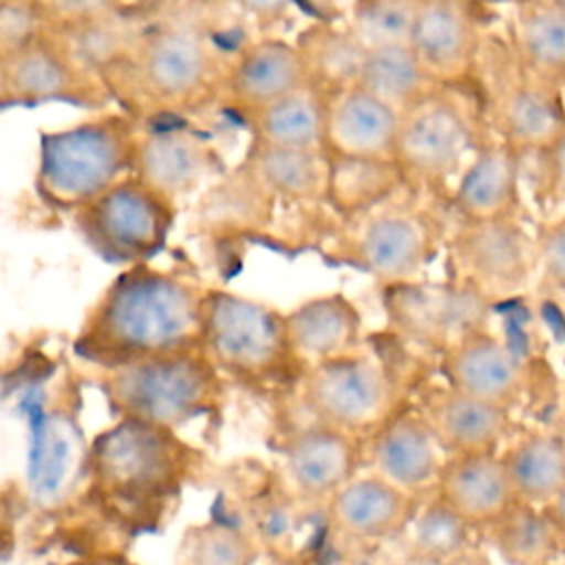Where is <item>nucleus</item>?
I'll use <instances>...</instances> for the list:
<instances>
[{"instance_id":"1","label":"nucleus","mask_w":565,"mask_h":565,"mask_svg":"<svg viewBox=\"0 0 565 565\" xmlns=\"http://www.w3.org/2000/svg\"><path fill=\"white\" fill-rule=\"evenodd\" d=\"M230 29H238L212 0H163L132 51L102 79L139 124L185 119L223 99L230 62Z\"/></svg>"},{"instance_id":"2","label":"nucleus","mask_w":565,"mask_h":565,"mask_svg":"<svg viewBox=\"0 0 565 565\" xmlns=\"http://www.w3.org/2000/svg\"><path fill=\"white\" fill-rule=\"evenodd\" d=\"M205 291L183 274L148 263L128 265L84 316L73 353L110 369L201 347Z\"/></svg>"},{"instance_id":"3","label":"nucleus","mask_w":565,"mask_h":565,"mask_svg":"<svg viewBox=\"0 0 565 565\" xmlns=\"http://www.w3.org/2000/svg\"><path fill=\"white\" fill-rule=\"evenodd\" d=\"M201 459L177 428L119 417L90 441L86 494L115 523L150 530L196 475Z\"/></svg>"},{"instance_id":"4","label":"nucleus","mask_w":565,"mask_h":565,"mask_svg":"<svg viewBox=\"0 0 565 565\" xmlns=\"http://www.w3.org/2000/svg\"><path fill=\"white\" fill-rule=\"evenodd\" d=\"M95 382L113 415L168 428L216 415L225 404L223 373L201 347L99 369Z\"/></svg>"},{"instance_id":"5","label":"nucleus","mask_w":565,"mask_h":565,"mask_svg":"<svg viewBox=\"0 0 565 565\" xmlns=\"http://www.w3.org/2000/svg\"><path fill=\"white\" fill-rule=\"evenodd\" d=\"M141 124L128 113H106L71 128L40 132L33 188L55 212H75L132 172Z\"/></svg>"},{"instance_id":"6","label":"nucleus","mask_w":565,"mask_h":565,"mask_svg":"<svg viewBox=\"0 0 565 565\" xmlns=\"http://www.w3.org/2000/svg\"><path fill=\"white\" fill-rule=\"evenodd\" d=\"M201 349L223 377L243 386L296 384L305 371L291 351L285 316L225 289L205 291Z\"/></svg>"},{"instance_id":"7","label":"nucleus","mask_w":565,"mask_h":565,"mask_svg":"<svg viewBox=\"0 0 565 565\" xmlns=\"http://www.w3.org/2000/svg\"><path fill=\"white\" fill-rule=\"evenodd\" d=\"M490 137L481 97L461 86H435L399 113L393 159L411 190H439Z\"/></svg>"},{"instance_id":"8","label":"nucleus","mask_w":565,"mask_h":565,"mask_svg":"<svg viewBox=\"0 0 565 565\" xmlns=\"http://www.w3.org/2000/svg\"><path fill=\"white\" fill-rule=\"evenodd\" d=\"M296 404L311 419L366 439L402 411V380L364 349L307 366L296 380Z\"/></svg>"},{"instance_id":"9","label":"nucleus","mask_w":565,"mask_h":565,"mask_svg":"<svg viewBox=\"0 0 565 565\" xmlns=\"http://www.w3.org/2000/svg\"><path fill=\"white\" fill-rule=\"evenodd\" d=\"M397 194L344 218L329 247L335 263L360 269L382 285L417 280L437 256L441 225L413 199Z\"/></svg>"},{"instance_id":"10","label":"nucleus","mask_w":565,"mask_h":565,"mask_svg":"<svg viewBox=\"0 0 565 565\" xmlns=\"http://www.w3.org/2000/svg\"><path fill=\"white\" fill-rule=\"evenodd\" d=\"M479 97L492 135L523 157L539 154L565 130L561 84L527 71L514 57L508 40L486 38Z\"/></svg>"},{"instance_id":"11","label":"nucleus","mask_w":565,"mask_h":565,"mask_svg":"<svg viewBox=\"0 0 565 565\" xmlns=\"http://www.w3.org/2000/svg\"><path fill=\"white\" fill-rule=\"evenodd\" d=\"M71 218L88 249L102 260L137 265L166 247L177 203L130 172L71 212Z\"/></svg>"},{"instance_id":"12","label":"nucleus","mask_w":565,"mask_h":565,"mask_svg":"<svg viewBox=\"0 0 565 565\" xmlns=\"http://www.w3.org/2000/svg\"><path fill=\"white\" fill-rule=\"evenodd\" d=\"M452 280L490 300L525 289L536 271V243L519 216L459 221L448 245Z\"/></svg>"},{"instance_id":"13","label":"nucleus","mask_w":565,"mask_h":565,"mask_svg":"<svg viewBox=\"0 0 565 565\" xmlns=\"http://www.w3.org/2000/svg\"><path fill=\"white\" fill-rule=\"evenodd\" d=\"M382 298L391 331L406 342L437 353H444L466 333L486 329L492 302L457 280L384 285Z\"/></svg>"},{"instance_id":"14","label":"nucleus","mask_w":565,"mask_h":565,"mask_svg":"<svg viewBox=\"0 0 565 565\" xmlns=\"http://www.w3.org/2000/svg\"><path fill=\"white\" fill-rule=\"evenodd\" d=\"M49 102H62L77 108H102L113 102L104 79L73 60L55 35V29L0 55L2 108H33Z\"/></svg>"},{"instance_id":"15","label":"nucleus","mask_w":565,"mask_h":565,"mask_svg":"<svg viewBox=\"0 0 565 565\" xmlns=\"http://www.w3.org/2000/svg\"><path fill=\"white\" fill-rule=\"evenodd\" d=\"M486 9L479 0H422L411 46L435 84L479 88Z\"/></svg>"},{"instance_id":"16","label":"nucleus","mask_w":565,"mask_h":565,"mask_svg":"<svg viewBox=\"0 0 565 565\" xmlns=\"http://www.w3.org/2000/svg\"><path fill=\"white\" fill-rule=\"evenodd\" d=\"M221 172L223 161L214 143L183 119L141 124L132 174L170 201L177 203Z\"/></svg>"},{"instance_id":"17","label":"nucleus","mask_w":565,"mask_h":565,"mask_svg":"<svg viewBox=\"0 0 565 565\" xmlns=\"http://www.w3.org/2000/svg\"><path fill=\"white\" fill-rule=\"evenodd\" d=\"M88 448L73 411L53 408L35 422L26 472V494L35 510L57 514L73 503L86 486Z\"/></svg>"},{"instance_id":"18","label":"nucleus","mask_w":565,"mask_h":565,"mask_svg":"<svg viewBox=\"0 0 565 565\" xmlns=\"http://www.w3.org/2000/svg\"><path fill=\"white\" fill-rule=\"evenodd\" d=\"M362 446L364 439L311 419L289 428L278 446L287 488L305 503L324 505L362 466Z\"/></svg>"},{"instance_id":"19","label":"nucleus","mask_w":565,"mask_h":565,"mask_svg":"<svg viewBox=\"0 0 565 565\" xmlns=\"http://www.w3.org/2000/svg\"><path fill=\"white\" fill-rule=\"evenodd\" d=\"M446 384L501 408H516L532 384L525 355L508 340L475 329L441 353Z\"/></svg>"},{"instance_id":"20","label":"nucleus","mask_w":565,"mask_h":565,"mask_svg":"<svg viewBox=\"0 0 565 565\" xmlns=\"http://www.w3.org/2000/svg\"><path fill=\"white\" fill-rule=\"evenodd\" d=\"M411 494L375 472L353 475L324 503L329 532L347 543H380L399 539L422 505Z\"/></svg>"},{"instance_id":"21","label":"nucleus","mask_w":565,"mask_h":565,"mask_svg":"<svg viewBox=\"0 0 565 565\" xmlns=\"http://www.w3.org/2000/svg\"><path fill=\"white\" fill-rule=\"evenodd\" d=\"M448 455L419 411H397L362 446V466L393 486L426 497L435 492Z\"/></svg>"},{"instance_id":"22","label":"nucleus","mask_w":565,"mask_h":565,"mask_svg":"<svg viewBox=\"0 0 565 565\" xmlns=\"http://www.w3.org/2000/svg\"><path fill=\"white\" fill-rule=\"evenodd\" d=\"M307 82L296 42L260 35L236 49L227 68L223 102L241 117Z\"/></svg>"},{"instance_id":"23","label":"nucleus","mask_w":565,"mask_h":565,"mask_svg":"<svg viewBox=\"0 0 565 565\" xmlns=\"http://www.w3.org/2000/svg\"><path fill=\"white\" fill-rule=\"evenodd\" d=\"M417 411L446 455L497 452L512 433V411L450 384L433 388Z\"/></svg>"},{"instance_id":"24","label":"nucleus","mask_w":565,"mask_h":565,"mask_svg":"<svg viewBox=\"0 0 565 565\" xmlns=\"http://www.w3.org/2000/svg\"><path fill=\"white\" fill-rule=\"evenodd\" d=\"M435 497L477 530H486L516 503L499 452L448 455Z\"/></svg>"},{"instance_id":"25","label":"nucleus","mask_w":565,"mask_h":565,"mask_svg":"<svg viewBox=\"0 0 565 565\" xmlns=\"http://www.w3.org/2000/svg\"><path fill=\"white\" fill-rule=\"evenodd\" d=\"M525 157L494 135L472 152L450 194V207L459 221L519 216L521 161Z\"/></svg>"},{"instance_id":"26","label":"nucleus","mask_w":565,"mask_h":565,"mask_svg":"<svg viewBox=\"0 0 565 565\" xmlns=\"http://www.w3.org/2000/svg\"><path fill=\"white\" fill-rule=\"evenodd\" d=\"M399 113L355 84L327 95V150L355 157H393Z\"/></svg>"},{"instance_id":"27","label":"nucleus","mask_w":565,"mask_h":565,"mask_svg":"<svg viewBox=\"0 0 565 565\" xmlns=\"http://www.w3.org/2000/svg\"><path fill=\"white\" fill-rule=\"evenodd\" d=\"M241 166L282 203L327 201L331 152L327 148L274 146L252 139Z\"/></svg>"},{"instance_id":"28","label":"nucleus","mask_w":565,"mask_h":565,"mask_svg":"<svg viewBox=\"0 0 565 565\" xmlns=\"http://www.w3.org/2000/svg\"><path fill=\"white\" fill-rule=\"evenodd\" d=\"M294 355L307 369L360 347L362 316L342 294L311 298L285 313Z\"/></svg>"},{"instance_id":"29","label":"nucleus","mask_w":565,"mask_h":565,"mask_svg":"<svg viewBox=\"0 0 565 565\" xmlns=\"http://www.w3.org/2000/svg\"><path fill=\"white\" fill-rule=\"evenodd\" d=\"M256 141L294 148H327V95L311 82L241 115Z\"/></svg>"},{"instance_id":"30","label":"nucleus","mask_w":565,"mask_h":565,"mask_svg":"<svg viewBox=\"0 0 565 565\" xmlns=\"http://www.w3.org/2000/svg\"><path fill=\"white\" fill-rule=\"evenodd\" d=\"M148 18L150 9L128 4L106 15L55 26V35L79 66L102 77L132 51Z\"/></svg>"},{"instance_id":"31","label":"nucleus","mask_w":565,"mask_h":565,"mask_svg":"<svg viewBox=\"0 0 565 565\" xmlns=\"http://www.w3.org/2000/svg\"><path fill=\"white\" fill-rule=\"evenodd\" d=\"M307 77L324 95L360 84L369 49L347 22L318 18L296 35Z\"/></svg>"},{"instance_id":"32","label":"nucleus","mask_w":565,"mask_h":565,"mask_svg":"<svg viewBox=\"0 0 565 565\" xmlns=\"http://www.w3.org/2000/svg\"><path fill=\"white\" fill-rule=\"evenodd\" d=\"M508 44L532 73L565 82V13L552 0H527L512 7Z\"/></svg>"},{"instance_id":"33","label":"nucleus","mask_w":565,"mask_h":565,"mask_svg":"<svg viewBox=\"0 0 565 565\" xmlns=\"http://www.w3.org/2000/svg\"><path fill=\"white\" fill-rule=\"evenodd\" d=\"M516 501L543 508L565 486V439L527 430L501 452Z\"/></svg>"},{"instance_id":"34","label":"nucleus","mask_w":565,"mask_h":565,"mask_svg":"<svg viewBox=\"0 0 565 565\" xmlns=\"http://www.w3.org/2000/svg\"><path fill=\"white\" fill-rule=\"evenodd\" d=\"M404 188V172L393 157H355L331 152L327 203L342 218L375 207Z\"/></svg>"},{"instance_id":"35","label":"nucleus","mask_w":565,"mask_h":565,"mask_svg":"<svg viewBox=\"0 0 565 565\" xmlns=\"http://www.w3.org/2000/svg\"><path fill=\"white\" fill-rule=\"evenodd\" d=\"M276 199L243 168L218 179L199 203V225L218 234L267 227Z\"/></svg>"},{"instance_id":"36","label":"nucleus","mask_w":565,"mask_h":565,"mask_svg":"<svg viewBox=\"0 0 565 565\" xmlns=\"http://www.w3.org/2000/svg\"><path fill=\"white\" fill-rule=\"evenodd\" d=\"M360 86L386 102L397 113H404L439 84L430 79L408 42L369 49Z\"/></svg>"},{"instance_id":"37","label":"nucleus","mask_w":565,"mask_h":565,"mask_svg":"<svg viewBox=\"0 0 565 565\" xmlns=\"http://www.w3.org/2000/svg\"><path fill=\"white\" fill-rule=\"evenodd\" d=\"M486 534L497 554L510 563H545L561 554L554 527L539 505L516 501L486 527Z\"/></svg>"},{"instance_id":"38","label":"nucleus","mask_w":565,"mask_h":565,"mask_svg":"<svg viewBox=\"0 0 565 565\" xmlns=\"http://www.w3.org/2000/svg\"><path fill=\"white\" fill-rule=\"evenodd\" d=\"M477 527L455 514L435 492L424 499L408 527L399 534L408 552L424 561H452L472 545Z\"/></svg>"},{"instance_id":"39","label":"nucleus","mask_w":565,"mask_h":565,"mask_svg":"<svg viewBox=\"0 0 565 565\" xmlns=\"http://www.w3.org/2000/svg\"><path fill=\"white\" fill-rule=\"evenodd\" d=\"M258 541L245 527L212 519L188 527L177 547V561L188 565H243L258 558Z\"/></svg>"},{"instance_id":"40","label":"nucleus","mask_w":565,"mask_h":565,"mask_svg":"<svg viewBox=\"0 0 565 565\" xmlns=\"http://www.w3.org/2000/svg\"><path fill=\"white\" fill-rule=\"evenodd\" d=\"M422 0H349L344 22L366 49L408 44Z\"/></svg>"},{"instance_id":"41","label":"nucleus","mask_w":565,"mask_h":565,"mask_svg":"<svg viewBox=\"0 0 565 565\" xmlns=\"http://www.w3.org/2000/svg\"><path fill=\"white\" fill-rule=\"evenodd\" d=\"M55 29L42 0H0V55L15 51Z\"/></svg>"},{"instance_id":"42","label":"nucleus","mask_w":565,"mask_h":565,"mask_svg":"<svg viewBox=\"0 0 565 565\" xmlns=\"http://www.w3.org/2000/svg\"><path fill=\"white\" fill-rule=\"evenodd\" d=\"M536 243V271L541 280L565 294V212L547 221L534 236Z\"/></svg>"},{"instance_id":"43","label":"nucleus","mask_w":565,"mask_h":565,"mask_svg":"<svg viewBox=\"0 0 565 565\" xmlns=\"http://www.w3.org/2000/svg\"><path fill=\"white\" fill-rule=\"evenodd\" d=\"M236 26H254L267 33L287 22L294 0H212Z\"/></svg>"},{"instance_id":"44","label":"nucleus","mask_w":565,"mask_h":565,"mask_svg":"<svg viewBox=\"0 0 565 565\" xmlns=\"http://www.w3.org/2000/svg\"><path fill=\"white\" fill-rule=\"evenodd\" d=\"M539 188L550 205L565 212V130L539 154Z\"/></svg>"},{"instance_id":"45","label":"nucleus","mask_w":565,"mask_h":565,"mask_svg":"<svg viewBox=\"0 0 565 565\" xmlns=\"http://www.w3.org/2000/svg\"><path fill=\"white\" fill-rule=\"evenodd\" d=\"M42 2L49 9L55 26L75 24V22L106 15L128 4H135V0H42Z\"/></svg>"},{"instance_id":"46","label":"nucleus","mask_w":565,"mask_h":565,"mask_svg":"<svg viewBox=\"0 0 565 565\" xmlns=\"http://www.w3.org/2000/svg\"><path fill=\"white\" fill-rule=\"evenodd\" d=\"M543 512H545V516L550 519V523L554 527V534L558 539L561 552H565V486L556 492L554 499H550L543 505Z\"/></svg>"},{"instance_id":"47","label":"nucleus","mask_w":565,"mask_h":565,"mask_svg":"<svg viewBox=\"0 0 565 565\" xmlns=\"http://www.w3.org/2000/svg\"><path fill=\"white\" fill-rule=\"evenodd\" d=\"M479 2H483L488 7H492V4H510V7H514V4H521V2H527V0H479Z\"/></svg>"},{"instance_id":"48","label":"nucleus","mask_w":565,"mask_h":565,"mask_svg":"<svg viewBox=\"0 0 565 565\" xmlns=\"http://www.w3.org/2000/svg\"><path fill=\"white\" fill-rule=\"evenodd\" d=\"M163 0H135V4H139V7H146V9H152V7H157V4H161Z\"/></svg>"},{"instance_id":"49","label":"nucleus","mask_w":565,"mask_h":565,"mask_svg":"<svg viewBox=\"0 0 565 565\" xmlns=\"http://www.w3.org/2000/svg\"><path fill=\"white\" fill-rule=\"evenodd\" d=\"M552 2H554V4L565 13V0H552Z\"/></svg>"},{"instance_id":"50","label":"nucleus","mask_w":565,"mask_h":565,"mask_svg":"<svg viewBox=\"0 0 565 565\" xmlns=\"http://www.w3.org/2000/svg\"><path fill=\"white\" fill-rule=\"evenodd\" d=\"M561 88H563V99H565V82L561 84Z\"/></svg>"}]
</instances>
